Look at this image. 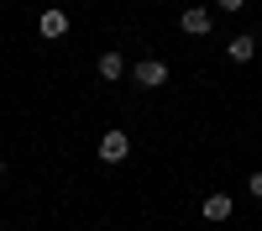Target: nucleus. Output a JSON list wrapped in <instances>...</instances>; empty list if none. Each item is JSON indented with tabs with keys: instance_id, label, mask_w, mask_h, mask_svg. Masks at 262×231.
<instances>
[{
	"instance_id": "4",
	"label": "nucleus",
	"mask_w": 262,
	"mask_h": 231,
	"mask_svg": "<svg viewBox=\"0 0 262 231\" xmlns=\"http://www.w3.org/2000/svg\"><path fill=\"white\" fill-rule=\"evenodd\" d=\"M179 27H184V37H210L215 16H210V11H194V6H189V11L179 16Z\"/></svg>"
},
{
	"instance_id": "3",
	"label": "nucleus",
	"mask_w": 262,
	"mask_h": 231,
	"mask_svg": "<svg viewBox=\"0 0 262 231\" xmlns=\"http://www.w3.org/2000/svg\"><path fill=\"white\" fill-rule=\"evenodd\" d=\"M37 32L48 37V42L69 37V11H42V16H37Z\"/></svg>"
},
{
	"instance_id": "6",
	"label": "nucleus",
	"mask_w": 262,
	"mask_h": 231,
	"mask_svg": "<svg viewBox=\"0 0 262 231\" xmlns=\"http://www.w3.org/2000/svg\"><path fill=\"white\" fill-rule=\"evenodd\" d=\"M226 58H231V63H252V58H257V37H247V32H242V37H231Z\"/></svg>"
},
{
	"instance_id": "2",
	"label": "nucleus",
	"mask_w": 262,
	"mask_h": 231,
	"mask_svg": "<svg viewBox=\"0 0 262 231\" xmlns=\"http://www.w3.org/2000/svg\"><path fill=\"white\" fill-rule=\"evenodd\" d=\"M126 153H131V137L126 132H105L100 137V163H126Z\"/></svg>"
},
{
	"instance_id": "7",
	"label": "nucleus",
	"mask_w": 262,
	"mask_h": 231,
	"mask_svg": "<svg viewBox=\"0 0 262 231\" xmlns=\"http://www.w3.org/2000/svg\"><path fill=\"white\" fill-rule=\"evenodd\" d=\"M205 221H231V195H210L205 200Z\"/></svg>"
},
{
	"instance_id": "1",
	"label": "nucleus",
	"mask_w": 262,
	"mask_h": 231,
	"mask_svg": "<svg viewBox=\"0 0 262 231\" xmlns=\"http://www.w3.org/2000/svg\"><path fill=\"white\" fill-rule=\"evenodd\" d=\"M131 79H137L142 90H163V84H168V63L163 58H142L137 69H131Z\"/></svg>"
},
{
	"instance_id": "9",
	"label": "nucleus",
	"mask_w": 262,
	"mask_h": 231,
	"mask_svg": "<svg viewBox=\"0 0 262 231\" xmlns=\"http://www.w3.org/2000/svg\"><path fill=\"white\" fill-rule=\"evenodd\" d=\"M215 6H221V11H242L247 0H215Z\"/></svg>"
},
{
	"instance_id": "8",
	"label": "nucleus",
	"mask_w": 262,
	"mask_h": 231,
	"mask_svg": "<svg viewBox=\"0 0 262 231\" xmlns=\"http://www.w3.org/2000/svg\"><path fill=\"white\" fill-rule=\"evenodd\" d=\"M247 189H252V195L262 200V174H247Z\"/></svg>"
},
{
	"instance_id": "5",
	"label": "nucleus",
	"mask_w": 262,
	"mask_h": 231,
	"mask_svg": "<svg viewBox=\"0 0 262 231\" xmlns=\"http://www.w3.org/2000/svg\"><path fill=\"white\" fill-rule=\"evenodd\" d=\"M95 69H100V79H105V84H116V79H126V58H121V53H100Z\"/></svg>"
},
{
	"instance_id": "10",
	"label": "nucleus",
	"mask_w": 262,
	"mask_h": 231,
	"mask_svg": "<svg viewBox=\"0 0 262 231\" xmlns=\"http://www.w3.org/2000/svg\"><path fill=\"white\" fill-rule=\"evenodd\" d=\"M0 174H6V163H0Z\"/></svg>"
}]
</instances>
